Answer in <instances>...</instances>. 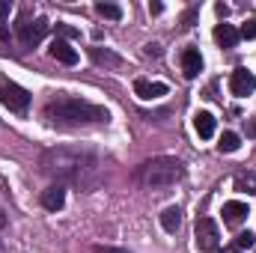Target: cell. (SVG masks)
Returning <instances> with one entry per match:
<instances>
[{
	"mask_svg": "<svg viewBox=\"0 0 256 253\" xmlns=\"http://www.w3.org/2000/svg\"><path fill=\"white\" fill-rule=\"evenodd\" d=\"M196 248L202 253H218L220 250V230L212 218L196 220Z\"/></svg>",
	"mask_w": 256,
	"mask_h": 253,
	"instance_id": "5",
	"label": "cell"
},
{
	"mask_svg": "<svg viewBox=\"0 0 256 253\" xmlns=\"http://www.w3.org/2000/svg\"><path fill=\"white\" fill-rule=\"evenodd\" d=\"M194 18H196V6H191V9L185 12V21H182V24H185V27H191V24H194Z\"/></svg>",
	"mask_w": 256,
	"mask_h": 253,
	"instance_id": "26",
	"label": "cell"
},
{
	"mask_svg": "<svg viewBox=\"0 0 256 253\" xmlns=\"http://www.w3.org/2000/svg\"><path fill=\"white\" fill-rule=\"evenodd\" d=\"M248 134H250V137H256V120H250V122H248Z\"/></svg>",
	"mask_w": 256,
	"mask_h": 253,
	"instance_id": "29",
	"label": "cell"
},
{
	"mask_svg": "<svg viewBox=\"0 0 256 253\" xmlns=\"http://www.w3.org/2000/svg\"><path fill=\"white\" fill-rule=\"evenodd\" d=\"M238 39H242V36H238V30H236L232 24H218V27H214V42H218L220 48H236Z\"/></svg>",
	"mask_w": 256,
	"mask_h": 253,
	"instance_id": "15",
	"label": "cell"
},
{
	"mask_svg": "<svg viewBox=\"0 0 256 253\" xmlns=\"http://www.w3.org/2000/svg\"><path fill=\"white\" fill-rule=\"evenodd\" d=\"M226 12H230V6H226V3H218V15H220V18H224V15H226Z\"/></svg>",
	"mask_w": 256,
	"mask_h": 253,
	"instance_id": "28",
	"label": "cell"
},
{
	"mask_svg": "<svg viewBox=\"0 0 256 253\" xmlns=\"http://www.w3.org/2000/svg\"><path fill=\"white\" fill-rule=\"evenodd\" d=\"M51 57H54L57 63H63V66L78 63V51H74L66 39H54V42H51Z\"/></svg>",
	"mask_w": 256,
	"mask_h": 253,
	"instance_id": "10",
	"label": "cell"
},
{
	"mask_svg": "<svg viewBox=\"0 0 256 253\" xmlns=\"http://www.w3.org/2000/svg\"><path fill=\"white\" fill-rule=\"evenodd\" d=\"M254 90H256V74L254 72H248V68H236V72L230 74V92H232V96L244 98V96H250Z\"/></svg>",
	"mask_w": 256,
	"mask_h": 253,
	"instance_id": "7",
	"label": "cell"
},
{
	"mask_svg": "<svg viewBox=\"0 0 256 253\" xmlns=\"http://www.w3.org/2000/svg\"><path fill=\"white\" fill-rule=\"evenodd\" d=\"M39 167L57 185L96 190L102 182V161H98V152L90 146H51L42 152Z\"/></svg>",
	"mask_w": 256,
	"mask_h": 253,
	"instance_id": "1",
	"label": "cell"
},
{
	"mask_svg": "<svg viewBox=\"0 0 256 253\" xmlns=\"http://www.w3.org/2000/svg\"><path fill=\"white\" fill-rule=\"evenodd\" d=\"M232 185H236V190H238V194L254 196V194H256V176H254V173H238Z\"/></svg>",
	"mask_w": 256,
	"mask_h": 253,
	"instance_id": "17",
	"label": "cell"
},
{
	"mask_svg": "<svg viewBox=\"0 0 256 253\" xmlns=\"http://www.w3.org/2000/svg\"><path fill=\"white\" fill-rule=\"evenodd\" d=\"M9 12H12V3H9V0H0V39H3V42L9 39V30H6V18H9Z\"/></svg>",
	"mask_w": 256,
	"mask_h": 253,
	"instance_id": "20",
	"label": "cell"
},
{
	"mask_svg": "<svg viewBox=\"0 0 256 253\" xmlns=\"http://www.w3.org/2000/svg\"><path fill=\"white\" fill-rule=\"evenodd\" d=\"M57 33H60V36H63L66 42H68V39H74V36H80V33H78V30H74V27H68V24H63V21H60V24H57Z\"/></svg>",
	"mask_w": 256,
	"mask_h": 253,
	"instance_id": "23",
	"label": "cell"
},
{
	"mask_svg": "<svg viewBox=\"0 0 256 253\" xmlns=\"http://www.w3.org/2000/svg\"><path fill=\"white\" fill-rule=\"evenodd\" d=\"M149 12H152V15H161V12H164V3H149Z\"/></svg>",
	"mask_w": 256,
	"mask_h": 253,
	"instance_id": "27",
	"label": "cell"
},
{
	"mask_svg": "<svg viewBox=\"0 0 256 253\" xmlns=\"http://www.w3.org/2000/svg\"><path fill=\"white\" fill-rule=\"evenodd\" d=\"M134 96H140L143 102H155V98L167 96V84H152L146 78H137L134 80Z\"/></svg>",
	"mask_w": 256,
	"mask_h": 253,
	"instance_id": "8",
	"label": "cell"
},
{
	"mask_svg": "<svg viewBox=\"0 0 256 253\" xmlns=\"http://www.w3.org/2000/svg\"><path fill=\"white\" fill-rule=\"evenodd\" d=\"M194 128H196V134H200L202 140H212V137H214V128H218V122H214V116H212L208 110H200V114L194 116Z\"/></svg>",
	"mask_w": 256,
	"mask_h": 253,
	"instance_id": "14",
	"label": "cell"
},
{
	"mask_svg": "<svg viewBox=\"0 0 256 253\" xmlns=\"http://www.w3.org/2000/svg\"><path fill=\"white\" fill-rule=\"evenodd\" d=\"M42 206L48 212H60L66 206V188L63 185H51L48 190H42Z\"/></svg>",
	"mask_w": 256,
	"mask_h": 253,
	"instance_id": "12",
	"label": "cell"
},
{
	"mask_svg": "<svg viewBox=\"0 0 256 253\" xmlns=\"http://www.w3.org/2000/svg\"><path fill=\"white\" fill-rule=\"evenodd\" d=\"M0 102L12 110V114H27L30 110V102H33V96L24 90V86H18L15 80H6V78H0Z\"/></svg>",
	"mask_w": 256,
	"mask_h": 253,
	"instance_id": "4",
	"label": "cell"
},
{
	"mask_svg": "<svg viewBox=\"0 0 256 253\" xmlns=\"http://www.w3.org/2000/svg\"><path fill=\"white\" fill-rule=\"evenodd\" d=\"M48 27H51V24H48L45 18H36V21H21V24H18V39H21V45H24V48L39 45V42L45 39Z\"/></svg>",
	"mask_w": 256,
	"mask_h": 253,
	"instance_id": "6",
	"label": "cell"
},
{
	"mask_svg": "<svg viewBox=\"0 0 256 253\" xmlns=\"http://www.w3.org/2000/svg\"><path fill=\"white\" fill-rule=\"evenodd\" d=\"M182 72H185V78H191V80L202 72V57H200L196 48H185V51H182Z\"/></svg>",
	"mask_w": 256,
	"mask_h": 253,
	"instance_id": "13",
	"label": "cell"
},
{
	"mask_svg": "<svg viewBox=\"0 0 256 253\" xmlns=\"http://www.w3.org/2000/svg\"><path fill=\"white\" fill-rule=\"evenodd\" d=\"M161 226H164L167 232H176V230L182 226V212H179V206H170V208L161 212Z\"/></svg>",
	"mask_w": 256,
	"mask_h": 253,
	"instance_id": "16",
	"label": "cell"
},
{
	"mask_svg": "<svg viewBox=\"0 0 256 253\" xmlns=\"http://www.w3.org/2000/svg\"><path fill=\"white\" fill-rule=\"evenodd\" d=\"M238 146H242V137H238L236 131H224V134H220V143H218L220 152L230 155V152H238Z\"/></svg>",
	"mask_w": 256,
	"mask_h": 253,
	"instance_id": "18",
	"label": "cell"
},
{
	"mask_svg": "<svg viewBox=\"0 0 256 253\" xmlns=\"http://www.w3.org/2000/svg\"><path fill=\"white\" fill-rule=\"evenodd\" d=\"M254 244H256V236L250 232V230H244V232L236 236V250H250Z\"/></svg>",
	"mask_w": 256,
	"mask_h": 253,
	"instance_id": "21",
	"label": "cell"
},
{
	"mask_svg": "<svg viewBox=\"0 0 256 253\" xmlns=\"http://www.w3.org/2000/svg\"><path fill=\"white\" fill-rule=\"evenodd\" d=\"M146 57H161V45L149 42V45H146Z\"/></svg>",
	"mask_w": 256,
	"mask_h": 253,
	"instance_id": "25",
	"label": "cell"
},
{
	"mask_svg": "<svg viewBox=\"0 0 256 253\" xmlns=\"http://www.w3.org/2000/svg\"><path fill=\"white\" fill-rule=\"evenodd\" d=\"M248 214H250V212H248V202H242V200H230V202H224V224L238 226Z\"/></svg>",
	"mask_w": 256,
	"mask_h": 253,
	"instance_id": "9",
	"label": "cell"
},
{
	"mask_svg": "<svg viewBox=\"0 0 256 253\" xmlns=\"http://www.w3.org/2000/svg\"><path fill=\"white\" fill-rule=\"evenodd\" d=\"M90 57H92L96 66H108V68H120L122 66V57L120 54H114L110 48H102V45H92L90 48Z\"/></svg>",
	"mask_w": 256,
	"mask_h": 253,
	"instance_id": "11",
	"label": "cell"
},
{
	"mask_svg": "<svg viewBox=\"0 0 256 253\" xmlns=\"http://www.w3.org/2000/svg\"><path fill=\"white\" fill-rule=\"evenodd\" d=\"M45 120L57 128H78V126H98V122H108V110L92 104V102H84V98H74V96H54L48 104H45Z\"/></svg>",
	"mask_w": 256,
	"mask_h": 253,
	"instance_id": "2",
	"label": "cell"
},
{
	"mask_svg": "<svg viewBox=\"0 0 256 253\" xmlns=\"http://www.w3.org/2000/svg\"><path fill=\"white\" fill-rule=\"evenodd\" d=\"M92 253H131V250H126V248H110V244H96Z\"/></svg>",
	"mask_w": 256,
	"mask_h": 253,
	"instance_id": "24",
	"label": "cell"
},
{
	"mask_svg": "<svg viewBox=\"0 0 256 253\" xmlns=\"http://www.w3.org/2000/svg\"><path fill=\"white\" fill-rule=\"evenodd\" d=\"M96 12L102 18H108V21H120L122 18V6H116V3H96Z\"/></svg>",
	"mask_w": 256,
	"mask_h": 253,
	"instance_id": "19",
	"label": "cell"
},
{
	"mask_svg": "<svg viewBox=\"0 0 256 253\" xmlns=\"http://www.w3.org/2000/svg\"><path fill=\"white\" fill-rule=\"evenodd\" d=\"M185 176V164L173 155H158V158H149L137 167L134 179L149 190H161V188H170L176 185L179 179Z\"/></svg>",
	"mask_w": 256,
	"mask_h": 253,
	"instance_id": "3",
	"label": "cell"
},
{
	"mask_svg": "<svg viewBox=\"0 0 256 253\" xmlns=\"http://www.w3.org/2000/svg\"><path fill=\"white\" fill-rule=\"evenodd\" d=\"M238 36H242V39H256V18H248V21L242 24Z\"/></svg>",
	"mask_w": 256,
	"mask_h": 253,
	"instance_id": "22",
	"label": "cell"
}]
</instances>
